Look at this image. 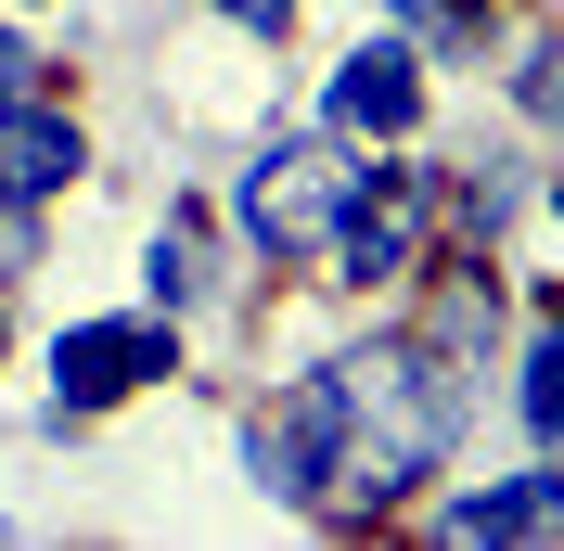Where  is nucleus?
Listing matches in <instances>:
<instances>
[{
    "label": "nucleus",
    "instance_id": "obj_10",
    "mask_svg": "<svg viewBox=\"0 0 564 551\" xmlns=\"http://www.w3.org/2000/svg\"><path fill=\"white\" fill-rule=\"evenodd\" d=\"M513 104H527V116H552V129H564V26L539 39L527 65H513Z\"/></svg>",
    "mask_w": 564,
    "mask_h": 551
},
{
    "label": "nucleus",
    "instance_id": "obj_11",
    "mask_svg": "<svg viewBox=\"0 0 564 551\" xmlns=\"http://www.w3.org/2000/svg\"><path fill=\"white\" fill-rule=\"evenodd\" d=\"M26 90H39V39L0 26V104H26Z\"/></svg>",
    "mask_w": 564,
    "mask_h": 551
},
{
    "label": "nucleus",
    "instance_id": "obj_2",
    "mask_svg": "<svg viewBox=\"0 0 564 551\" xmlns=\"http://www.w3.org/2000/svg\"><path fill=\"white\" fill-rule=\"evenodd\" d=\"M347 154H359V141H334V129H321V141H270V154L245 168V193H231V231H245L270 270H282V257H308V244L334 231Z\"/></svg>",
    "mask_w": 564,
    "mask_h": 551
},
{
    "label": "nucleus",
    "instance_id": "obj_12",
    "mask_svg": "<svg viewBox=\"0 0 564 551\" xmlns=\"http://www.w3.org/2000/svg\"><path fill=\"white\" fill-rule=\"evenodd\" d=\"M206 13H218V26H245V39H282V26H295V0H206Z\"/></svg>",
    "mask_w": 564,
    "mask_h": 551
},
{
    "label": "nucleus",
    "instance_id": "obj_9",
    "mask_svg": "<svg viewBox=\"0 0 564 551\" xmlns=\"http://www.w3.org/2000/svg\"><path fill=\"white\" fill-rule=\"evenodd\" d=\"M513 206H527V154H462V180H449V218H462V244H488Z\"/></svg>",
    "mask_w": 564,
    "mask_h": 551
},
{
    "label": "nucleus",
    "instance_id": "obj_6",
    "mask_svg": "<svg viewBox=\"0 0 564 551\" xmlns=\"http://www.w3.org/2000/svg\"><path fill=\"white\" fill-rule=\"evenodd\" d=\"M552 526H564V462H527V475L436 500V539H552Z\"/></svg>",
    "mask_w": 564,
    "mask_h": 551
},
{
    "label": "nucleus",
    "instance_id": "obj_5",
    "mask_svg": "<svg viewBox=\"0 0 564 551\" xmlns=\"http://www.w3.org/2000/svg\"><path fill=\"white\" fill-rule=\"evenodd\" d=\"M77 168H90V129H77V116H52L39 90H26V104H0V193H13V206L77 193Z\"/></svg>",
    "mask_w": 564,
    "mask_h": 551
},
{
    "label": "nucleus",
    "instance_id": "obj_7",
    "mask_svg": "<svg viewBox=\"0 0 564 551\" xmlns=\"http://www.w3.org/2000/svg\"><path fill=\"white\" fill-rule=\"evenodd\" d=\"M206 282H218V257H206V206H180L167 231L141 244V295L180 321V309H206Z\"/></svg>",
    "mask_w": 564,
    "mask_h": 551
},
{
    "label": "nucleus",
    "instance_id": "obj_3",
    "mask_svg": "<svg viewBox=\"0 0 564 551\" xmlns=\"http://www.w3.org/2000/svg\"><path fill=\"white\" fill-rule=\"evenodd\" d=\"M154 372H180V321H65L52 334V423H90L116 398H141Z\"/></svg>",
    "mask_w": 564,
    "mask_h": 551
},
{
    "label": "nucleus",
    "instance_id": "obj_8",
    "mask_svg": "<svg viewBox=\"0 0 564 551\" xmlns=\"http://www.w3.org/2000/svg\"><path fill=\"white\" fill-rule=\"evenodd\" d=\"M513 411H527L539 449H564V295L539 309V334H527V385H513Z\"/></svg>",
    "mask_w": 564,
    "mask_h": 551
},
{
    "label": "nucleus",
    "instance_id": "obj_4",
    "mask_svg": "<svg viewBox=\"0 0 564 551\" xmlns=\"http://www.w3.org/2000/svg\"><path fill=\"white\" fill-rule=\"evenodd\" d=\"M321 129H334V141H411V129H423V52H411L398 26L359 39L347 65L321 77Z\"/></svg>",
    "mask_w": 564,
    "mask_h": 551
},
{
    "label": "nucleus",
    "instance_id": "obj_1",
    "mask_svg": "<svg viewBox=\"0 0 564 551\" xmlns=\"http://www.w3.org/2000/svg\"><path fill=\"white\" fill-rule=\"evenodd\" d=\"M347 359H308V372H282L270 398H257L245 423V475L270 487V500H308L321 514V487H334V462H347Z\"/></svg>",
    "mask_w": 564,
    "mask_h": 551
}]
</instances>
